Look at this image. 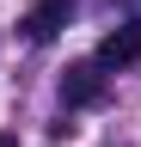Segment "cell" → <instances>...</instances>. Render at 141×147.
Instances as JSON below:
<instances>
[{
	"label": "cell",
	"instance_id": "obj_5",
	"mask_svg": "<svg viewBox=\"0 0 141 147\" xmlns=\"http://www.w3.org/2000/svg\"><path fill=\"white\" fill-rule=\"evenodd\" d=\"M0 147H12V135H0Z\"/></svg>",
	"mask_w": 141,
	"mask_h": 147
},
{
	"label": "cell",
	"instance_id": "obj_2",
	"mask_svg": "<svg viewBox=\"0 0 141 147\" xmlns=\"http://www.w3.org/2000/svg\"><path fill=\"white\" fill-rule=\"evenodd\" d=\"M67 18H74V0H37V6L25 12V37L31 43H55Z\"/></svg>",
	"mask_w": 141,
	"mask_h": 147
},
{
	"label": "cell",
	"instance_id": "obj_3",
	"mask_svg": "<svg viewBox=\"0 0 141 147\" xmlns=\"http://www.w3.org/2000/svg\"><path fill=\"white\" fill-rule=\"evenodd\" d=\"M135 61H141V18L117 25V31L98 43V67H135Z\"/></svg>",
	"mask_w": 141,
	"mask_h": 147
},
{
	"label": "cell",
	"instance_id": "obj_4",
	"mask_svg": "<svg viewBox=\"0 0 141 147\" xmlns=\"http://www.w3.org/2000/svg\"><path fill=\"white\" fill-rule=\"evenodd\" d=\"M117 6H123V12H129V18H141V0H117Z\"/></svg>",
	"mask_w": 141,
	"mask_h": 147
},
{
	"label": "cell",
	"instance_id": "obj_1",
	"mask_svg": "<svg viewBox=\"0 0 141 147\" xmlns=\"http://www.w3.org/2000/svg\"><path fill=\"white\" fill-rule=\"evenodd\" d=\"M61 98L67 104H104V67H98V55L92 61H74L61 74Z\"/></svg>",
	"mask_w": 141,
	"mask_h": 147
}]
</instances>
